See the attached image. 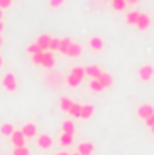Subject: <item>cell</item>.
I'll return each mask as SVG.
<instances>
[{"instance_id":"cell-9","label":"cell","mask_w":154,"mask_h":155,"mask_svg":"<svg viewBox=\"0 0 154 155\" xmlns=\"http://www.w3.org/2000/svg\"><path fill=\"white\" fill-rule=\"evenodd\" d=\"M152 114H154V107H152V105L143 103V105H140V107H138V116L142 117L143 121H145L147 117H151Z\"/></svg>"},{"instance_id":"cell-30","label":"cell","mask_w":154,"mask_h":155,"mask_svg":"<svg viewBox=\"0 0 154 155\" xmlns=\"http://www.w3.org/2000/svg\"><path fill=\"white\" fill-rule=\"evenodd\" d=\"M11 2H13V0H0V9L9 7V5H11Z\"/></svg>"},{"instance_id":"cell-10","label":"cell","mask_w":154,"mask_h":155,"mask_svg":"<svg viewBox=\"0 0 154 155\" xmlns=\"http://www.w3.org/2000/svg\"><path fill=\"white\" fill-rule=\"evenodd\" d=\"M22 134H24L27 139L37 137V124H35V123H26V124L22 126Z\"/></svg>"},{"instance_id":"cell-31","label":"cell","mask_w":154,"mask_h":155,"mask_svg":"<svg viewBox=\"0 0 154 155\" xmlns=\"http://www.w3.org/2000/svg\"><path fill=\"white\" fill-rule=\"evenodd\" d=\"M145 124H147L149 128H152V126H154V114L151 117H147V119H145Z\"/></svg>"},{"instance_id":"cell-3","label":"cell","mask_w":154,"mask_h":155,"mask_svg":"<svg viewBox=\"0 0 154 155\" xmlns=\"http://www.w3.org/2000/svg\"><path fill=\"white\" fill-rule=\"evenodd\" d=\"M2 87L7 90V92H16L18 90V79L13 72H5L2 78Z\"/></svg>"},{"instance_id":"cell-15","label":"cell","mask_w":154,"mask_h":155,"mask_svg":"<svg viewBox=\"0 0 154 155\" xmlns=\"http://www.w3.org/2000/svg\"><path fill=\"white\" fill-rule=\"evenodd\" d=\"M94 114V107L93 105H82V112H80V119H91Z\"/></svg>"},{"instance_id":"cell-13","label":"cell","mask_w":154,"mask_h":155,"mask_svg":"<svg viewBox=\"0 0 154 155\" xmlns=\"http://www.w3.org/2000/svg\"><path fill=\"white\" fill-rule=\"evenodd\" d=\"M65 56H69V58H78V56H82V45L76 43V41H73V43L69 45Z\"/></svg>"},{"instance_id":"cell-29","label":"cell","mask_w":154,"mask_h":155,"mask_svg":"<svg viewBox=\"0 0 154 155\" xmlns=\"http://www.w3.org/2000/svg\"><path fill=\"white\" fill-rule=\"evenodd\" d=\"M40 51H42V49H40L38 45H37V41H35V43H31V45L27 47V52H31V54H35V52H40Z\"/></svg>"},{"instance_id":"cell-19","label":"cell","mask_w":154,"mask_h":155,"mask_svg":"<svg viewBox=\"0 0 154 155\" xmlns=\"http://www.w3.org/2000/svg\"><path fill=\"white\" fill-rule=\"evenodd\" d=\"M62 132H65V134H75V132H76V124H75V121H73V119L64 121V124H62Z\"/></svg>"},{"instance_id":"cell-38","label":"cell","mask_w":154,"mask_h":155,"mask_svg":"<svg viewBox=\"0 0 154 155\" xmlns=\"http://www.w3.org/2000/svg\"><path fill=\"white\" fill-rule=\"evenodd\" d=\"M151 130H152V134H154V126H152V128H151Z\"/></svg>"},{"instance_id":"cell-16","label":"cell","mask_w":154,"mask_h":155,"mask_svg":"<svg viewBox=\"0 0 154 155\" xmlns=\"http://www.w3.org/2000/svg\"><path fill=\"white\" fill-rule=\"evenodd\" d=\"M73 141H75V134H65V132H62V135H60V144L62 146H71L73 144Z\"/></svg>"},{"instance_id":"cell-32","label":"cell","mask_w":154,"mask_h":155,"mask_svg":"<svg viewBox=\"0 0 154 155\" xmlns=\"http://www.w3.org/2000/svg\"><path fill=\"white\" fill-rule=\"evenodd\" d=\"M125 2H127V5H134V4H138L140 0H125Z\"/></svg>"},{"instance_id":"cell-28","label":"cell","mask_w":154,"mask_h":155,"mask_svg":"<svg viewBox=\"0 0 154 155\" xmlns=\"http://www.w3.org/2000/svg\"><path fill=\"white\" fill-rule=\"evenodd\" d=\"M64 2H65V0H49V7H51V9H58V7L64 5Z\"/></svg>"},{"instance_id":"cell-12","label":"cell","mask_w":154,"mask_h":155,"mask_svg":"<svg viewBox=\"0 0 154 155\" xmlns=\"http://www.w3.org/2000/svg\"><path fill=\"white\" fill-rule=\"evenodd\" d=\"M93 152H94V144H93V143L83 141V143L78 144V153L80 155H91Z\"/></svg>"},{"instance_id":"cell-22","label":"cell","mask_w":154,"mask_h":155,"mask_svg":"<svg viewBox=\"0 0 154 155\" xmlns=\"http://www.w3.org/2000/svg\"><path fill=\"white\" fill-rule=\"evenodd\" d=\"M138 18H140V11H131V13H127V24H129V25H136Z\"/></svg>"},{"instance_id":"cell-25","label":"cell","mask_w":154,"mask_h":155,"mask_svg":"<svg viewBox=\"0 0 154 155\" xmlns=\"http://www.w3.org/2000/svg\"><path fill=\"white\" fill-rule=\"evenodd\" d=\"M71 105H73V101H71L69 97H60V108H62L64 112H69Z\"/></svg>"},{"instance_id":"cell-7","label":"cell","mask_w":154,"mask_h":155,"mask_svg":"<svg viewBox=\"0 0 154 155\" xmlns=\"http://www.w3.org/2000/svg\"><path fill=\"white\" fill-rule=\"evenodd\" d=\"M89 49L94 51V52L103 51V49H105V41H103V38H102V36H93V38L89 40Z\"/></svg>"},{"instance_id":"cell-40","label":"cell","mask_w":154,"mask_h":155,"mask_svg":"<svg viewBox=\"0 0 154 155\" xmlns=\"http://www.w3.org/2000/svg\"><path fill=\"white\" fill-rule=\"evenodd\" d=\"M0 155H2V152H0Z\"/></svg>"},{"instance_id":"cell-41","label":"cell","mask_w":154,"mask_h":155,"mask_svg":"<svg viewBox=\"0 0 154 155\" xmlns=\"http://www.w3.org/2000/svg\"><path fill=\"white\" fill-rule=\"evenodd\" d=\"M111 2H113V0H111Z\"/></svg>"},{"instance_id":"cell-26","label":"cell","mask_w":154,"mask_h":155,"mask_svg":"<svg viewBox=\"0 0 154 155\" xmlns=\"http://www.w3.org/2000/svg\"><path fill=\"white\" fill-rule=\"evenodd\" d=\"M111 4H113V9H116V11H125V7H127L125 0H113Z\"/></svg>"},{"instance_id":"cell-18","label":"cell","mask_w":154,"mask_h":155,"mask_svg":"<svg viewBox=\"0 0 154 155\" xmlns=\"http://www.w3.org/2000/svg\"><path fill=\"white\" fill-rule=\"evenodd\" d=\"M98 79L102 81L103 88H109V87H113V83H114V78L111 76V74H107V72H102V76L98 78Z\"/></svg>"},{"instance_id":"cell-11","label":"cell","mask_w":154,"mask_h":155,"mask_svg":"<svg viewBox=\"0 0 154 155\" xmlns=\"http://www.w3.org/2000/svg\"><path fill=\"white\" fill-rule=\"evenodd\" d=\"M102 72H103V71H102L98 65H87V67H85V76L91 78V79L100 78V76H102Z\"/></svg>"},{"instance_id":"cell-5","label":"cell","mask_w":154,"mask_h":155,"mask_svg":"<svg viewBox=\"0 0 154 155\" xmlns=\"http://www.w3.org/2000/svg\"><path fill=\"white\" fill-rule=\"evenodd\" d=\"M53 137L49 135V134H40L38 137H37V144H38V148L42 150H49L51 146H53Z\"/></svg>"},{"instance_id":"cell-35","label":"cell","mask_w":154,"mask_h":155,"mask_svg":"<svg viewBox=\"0 0 154 155\" xmlns=\"http://www.w3.org/2000/svg\"><path fill=\"white\" fill-rule=\"evenodd\" d=\"M56 155H71V153H67V152H60V153H56Z\"/></svg>"},{"instance_id":"cell-37","label":"cell","mask_w":154,"mask_h":155,"mask_svg":"<svg viewBox=\"0 0 154 155\" xmlns=\"http://www.w3.org/2000/svg\"><path fill=\"white\" fill-rule=\"evenodd\" d=\"M0 20H2V9H0Z\"/></svg>"},{"instance_id":"cell-1","label":"cell","mask_w":154,"mask_h":155,"mask_svg":"<svg viewBox=\"0 0 154 155\" xmlns=\"http://www.w3.org/2000/svg\"><path fill=\"white\" fill-rule=\"evenodd\" d=\"M31 60L35 65L38 67H45V69H53L54 67V56L51 51H40V52H35L31 54Z\"/></svg>"},{"instance_id":"cell-36","label":"cell","mask_w":154,"mask_h":155,"mask_svg":"<svg viewBox=\"0 0 154 155\" xmlns=\"http://www.w3.org/2000/svg\"><path fill=\"white\" fill-rule=\"evenodd\" d=\"M2 43H4V40H2V35H0V47H2Z\"/></svg>"},{"instance_id":"cell-14","label":"cell","mask_w":154,"mask_h":155,"mask_svg":"<svg viewBox=\"0 0 154 155\" xmlns=\"http://www.w3.org/2000/svg\"><path fill=\"white\" fill-rule=\"evenodd\" d=\"M49 43H51V36L49 35H40L37 38V45L42 51H49Z\"/></svg>"},{"instance_id":"cell-24","label":"cell","mask_w":154,"mask_h":155,"mask_svg":"<svg viewBox=\"0 0 154 155\" xmlns=\"http://www.w3.org/2000/svg\"><path fill=\"white\" fill-rule=\"evenodd\" d=\"M80 112H82V105L73 101V105H71V108H69V112H67V114H71L73 117H80Z\"/></svg>"},{"instance_id":"cell-27","label":"cell","mask_w":154,"mask_h":155,"mask_svg":"<svg viewBox=\"0 0 154 155\" xmlns=\"http://www.w3.org/2000/svg\"><path fill=\"white\" fill-rule=\"evenodd\" d=\"M58 49H60V38H53V36H51L49 51H51V52H54V51H58Z\"/></svg>"},{"instance_id":"cell-20","label":"cell","mask_w":154,"mask_h":155,"mask_svg":"<svg viewBox=\"0 0 154 155\" xmlns=\"http://www.w3.org/2000/svg\"><path fill=\"white\" fill-rule=\"evenodd\" d=\"M89 88L93 90V92H103L105 88H103V85H102V81L96 78V79H91V83H89Z\"/></svg>"},{"instance_id":"cell-4","label":"cell","mask_w":154,"mask_h":155,"mask_svg":"<svg viewBox=\"0 0 154 155\" xmlns=\"http://www.w3.org/2000/svg\"><path fill=\"white\" fill-rule=\"evenodd\" d=\"M138 78H140V81H151L154 78V67L152 65H149V63H145V65H142L140 67V71H138Z\"/></svg>"},{"instance_id":"cell-39","label":"cell","mask_w":154,"mask_h":155,"mask_svg":"<svg viewBox=\"0 0 154 155\" xmlns=\"http://www.w3.org/2000/svg\"><path fill=\"white\" fill-rule=\"evenodd\" d=\"M73 155H80V153H78V152H76V153H73Z\"/></svg>"},{"instance_id":"cell-21","label":"cell","mask_w":154,"mask_h":155,"mask_svg":"<svg viewBox=\"0 0 154 155\" xmlns=\"http://www.w3.org/2000/svg\"><path fill=\"white\" fill-rule=\"evenodd\" d=\"M11 155H31V150L27 146H13Z\"/></svg>"},{"instance_id":"cell-2","label":"cell","mask_w":154,"mask_h":155,"mask_svg":"<svg viewBox=\"0 0 154 155\" xmlns=\"http://www.w3.org/2000/svg\"><path fill=\"white\" fill-rule=\"evenodd\" d=\"M83 78H85V67H73L65 81L69 87H78L83 81Z\"/></svg>"},{"instance_id":"cell-6","label":"cell","mask_w":154,"mask_h":155,"mask_svg":"<svg viewBox=\"0 0 154 155\" xmlns=\"http://www.w3.org/2000/svg\"><path fill=\"white\" fill-rule=\"evenodd\" d=\"M9 139H11L13 146H26V141H27V137L22 134V130H15Z\"/></svg>"},{"instance_id":"cell-34","label":"cell","mask_w":154,"mask_h":155,"mask_svg":"<svg viewBox=\"0 0 154 155\" xmlns=\"http://www.w3.org/2000/svg\"><path fill=\"white\" fill-rule=\"evenodd\" d=\"M2 65H4V58H2V54H0V69H2Z\"/></svg>"},{"instance_id":"cell-17","label":"cell","mask_w":154,"mask_h":155,"mask_svg":"<svg viewBox=\"0 0 154 155\" xmlns=\"http://www.w3.org/2000/svg\"><path fill=\"white\" fill-rule=\"evenodd\" d=\"M13 132H15V126H13L11 123H2V124H0V134H2L4 137H11Z\"/></svg>"},{"instance_id":"cell-8","label":"cell","mask_w":154,"mask_h":155,"mask_svg":"<svg viewBox=\"0 0 154 155\" xmlns=\"http://www.w3.org/2000/svg\"><path fill=\"white\" fill-rule=\"evenodd\" d=\"M136 27H138L140 31H147V29L151 27V16H149L147 13H140V18H138V22H136Z\"/></svg>"},{"instance_id":"cell-23","label":"cell","mask_w":154,"mask_h":155,"mask_svg":"<svg viewBox=\"0 0 154 155\" xmlns=\"http://www.w3.org/2000/svg\"><path fill=\"white\" fill-rule=\"evenodd\" d=\"M71 43H73V40H71V38H60V49H58V52H62V54H65Z\"/></svg>"},{"instance_id":"cell-33","label":"cell","mask_w":154,"mask_h":155,"mask_svg":"<svg viewBox=\"0 0 154 155\" xmlns=\"http://www.w3.org/2000/svg\"><path fill=\"white\" fill-rule=\"evenodd\" d=\"M2 31H4V24H2V20H0V35H2Z\"/></svg>"}]
</instances>
